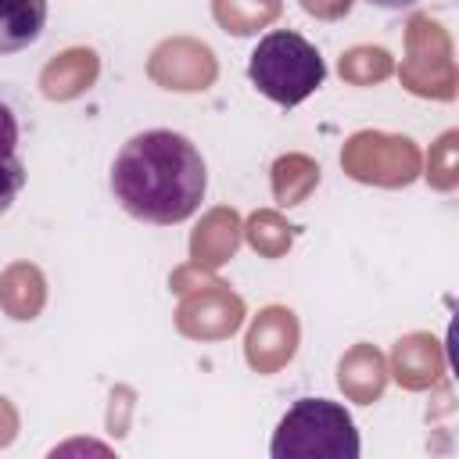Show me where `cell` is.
I'll list each match as a JSON object with an SVG mask.
<instances>
[{"instance_id":"6da1fadb","label":"cell","mask_w":459,"mask_h":459,"mask_svg":"<svg viewBox=\"0 0 459 459\" xmlns=\"http://www.w3.org/2000/svg\"><path fill=\"white\" fill-rule=\"evenodd\" d=\"M208 169L201 151L172 129H147L111 161V194L140 222L176 226L201 208Z\"/></svg>"},{"instance_id":"7a4b0ae2","label":"cell","mask_w":459,"mask_h":459,"mask_svg":"<svg viewBox=\"0 0 459 459\" xmlns=\"http://www.w3.org/2000/svg\"><path fill=\"white\" fill-rule=\"evenodd\" d=\"M247 79L262 97H269L280 108H294L305 97H312L323 79L326 65L319 50L294 29H273L258 39L247 61Z\"/></svg>"},{"instance_id":"3957f363","label":"cell","mask_w":459,"mask_h":459,"mask_svg":"<svg viewBox=\"0 0 459 459\" xmlns=\"http://www.w3.org/2000/svg\"><path fill=\"white\" fill-rule=\"evenodd\" d=\"M273 459H359V430L344 405L330 398H298L269 445Z\"/></svg>"},{"instance_id":"277c9868","label":"cell","mask_w":459,"mask_h":459,"mask_svg":"<svg viewBox=\"0 0 459 459\" xmlns=\"http://www.w3.org/2000/svg\"><path fill=\"white\" fill-rule=\"evenodd\" d=\"M416 165H420L416 147L405 136L398 140L380 133H359L344 147V169L366 183H387V186L409 183L416 176Z\"/></svg>"},{"instance_id":"5b68a950","label":"cell","mask_w":459,"mask_h":459,"mask_svg":"<svg viewBox=\"0 0 459 459\" xmlns=\"http://www.w3.org/2000/svg\"><path fill=\"white\" fill-rule=\"evenodd\" d=\"M151 75L169 90H204L215 79V61L208 47L190 39H172L154 50Z\"/></svg>"},{"instance_id":"8992f818","label":"cell","mask_w":459,"mask_h":459,"mask_svg":"<svg viewBox=\"0 0 459 459\" xmlns=\"http://www.w3.org/2000/svg\"><path fill=\"white\" fill-rule=\"evenodd\" d=\"M294 341H298V323L294 312L287 308H265L251 333H247V362L262 373L276 369L280 362H287L294 355Z\"/></svg>"},{"instance_id":"52a82bcc","label":"cell","mask_w":459,"mask_h":459,"mask_svg":"<svg viewBox=\"0 0 459 459\" xmlns=\"http://www.w3.org/2000/svg\"><path fill=\"white\" fill-rule=\"evenodd\" d=\"M240 323V301L226 290H208L179 308V326L194 337H226Z\"/></svg>"},{"instance_id":"ba28073f","label":"cell","mask_w":459,"mask_h":459,"mask_svg":"<svg viewBox=\"0 0 459 459\" xmlns=\"http://www.w3.org/2000/svg\"><path fill=\"white\" fill-rule=\"evenodd\" d=\"M93 79H97V54L75 47V50H65L61 57H54V61L43 68L39 86H43V93H47L50 100H68V97L82 93Z\"/></svg>"},{"instance_id":"9c48e42d","label":"cell","mask_w":459,"mask_h":459,"mask_svg":"<svg viewBox=\"0 0 459 459\" xmlns=\"http://www.w3.org/2000/svg\"><path fill=\"white\" fill-rule=\"evenodd\" d=\"M47 29V0H0V54L32 47Z\"/></svg>"},{"instance_id":"30bf717a","label":"cell","mask_w":459,"mask_h":459,"mask_svg":"<svg viewBox=\"0 0 459 459\" xmlns=\"http://www.w3.org/2000/svg\"><path fill=\"white\" fill-rule=\"evenodd\" d=\"M237 240H240V222L233 212L219 208L204 219V226H197L194 240H190V251H194V262L197 265H219L226 262L233 251H237Z\"/></svg>"},{"instance_id":"8fae6325","label":"cell","mask_w":459,"mask_h":459,"mask_svg":"<svg viewBox=\"0 0 459 459\" xmlns=\"http://www.w3.org/2000/svg\"><path fill=\"white\" fill-rule=\"evenodd\" d=\"M0 301L14 319H32L43 301V280L32 265H14L0 283Z\"/></svg>"},{"instance_id":"7c38bea8","label":"cell","mask_w":459,"mask_h":459,"mask_svg":"<svg viewBox=\"0 0 459 459\" xmlns=\"http://www.w3.org/2000/svg\"><path fill=\"white\" fill-rule=\"evenodd\" d=\"M316 183H319V165H312L301 154L280 158L273 165V190H276V201L280 204H298Z\"/></svg>"},{"instance_id":"4fadbf2b","label":"cell","mask_w":459,"mask_h":459,"mask_svg":"<svg viewBox=\"0 0 459 459\" xmlns=\"http://www.w3.org/2000/svg\"><path fill=\"white\" fill-rule=\"evenodd\" d=\"M276 11H280L276 0H215V18L226 25V32H237V36L255 32Z\"/></svg>"},{"instance_id":"5bb4252c","label":"cell","mask_w":459,"mask_h":459,"mask_svg":"<svg viewBox=\"0 0 459 459\" xmlns=\"http://www.w3.org/2000/svg\"><path fill=\"white\" fill-rule=\"evenodd\" d=\"M247 240L255 244V251L276 258L290 247V226L276 215V212H258L251 222H247Z\"/></svg>"},{"instance_id":"9a60e30c","label":"cell","mask_w":459,"mask_h":459,"mask_svg":"<svg viewBox=\"0 0 459 459\" xmlns=\"http://www.w3.org/2000/svg\"><path fill=\"white\" fill-rule=\"evenodd\" d=\"M387 68H391L387 54H384V50H369V47H359V50H351L348 57H341V75L351 79V82L384 79Z\"/></svg>"},{"instance_id":"2e32d148","label":"cell","mask_w":459,"mask_h":459,"mask_svg":"<svg viewBox=\"0 0 459 459\" xmlns=\"http://www.w3.org/2000/svg\"><path fill=\"white\" fill-rule=\"evenodd\" d=\"M25 179H29V172L18 158H0V215L18 201Z\"/></svg>"},{"instance_id":"e0dca14e","label":"cell","mask_w":459,"mask_h":459,"mask_svg":"<svg viewBox=\"0 0 459 459\" xmlns=\"http://www.w3.org/2000/svg\"><path fill=\"white\" fill-rule=\"evenodd\" d=\"M18 136H22V129H18V115H14V108H11L7 100H0V158H14V151H18Z\"/></svg>"},{"instance_id":"ac0fdd59","label":"cell","mask_w":459,"mask_h":459,"mask_svg":"<svg viewBox=\"0 0 459 459\" xmlns=\"http://www.w3.org/2000/svg\"><path fill=\"white\" fill-rule=\"evenodd\" d=\"M308 14H319V18H337L351 7V0H301Z\"/></svg>"},{"instance_id":"d6986e66","label":"cell","mask_w":459,"mask_h":459,"mask_svg":"<svg viewBox=\"0 0 459 459\" xmlns=\"http://www.w3.org/2000/svg\"><path fill=\"white\" fill-rule=\"evenodd\" d=\"M366 4H373V7H387V11H405V7H412V4H420V0H366Z\"/></svg>"}]
</instances>
